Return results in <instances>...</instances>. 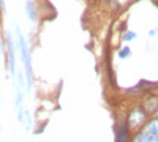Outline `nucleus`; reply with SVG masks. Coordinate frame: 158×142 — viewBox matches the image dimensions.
<instances>
[{
    "mask_svg": "<svg viewBox=\"0 0 158 142\" xmlns=\"http://www.w3.org/2000/svg\"><path fill=\"white\" fill-rule=\"evenodd\" d=\"M127 122H128L131 130H138L139 131L141 128L149 122V114L146 112V109H144L141 104H138V106H135L133 109L128 112Z\"/></svg>",
    "mask_w": 158,
    "mask_h": 142,
    "instance_id": "2",
    "label": "nucleus"
},
{
    "mask_svg": "<svg viewBox=\"0 0 158 142\" xmlns=\"http://www.w3.org/2000/svg\"><path fill=\"white\" fill-rule=\"evenodd\" d=\"M131 142H158V136H153L144 130H139V131H136Z\"/></svg>",
    "mask_w": 158,
    "mask_h": 142,
    "instance_id": "6",
    "label": "nucleus"
},
{
    "mask_svg": "<svg viewBox=\"0 0 158 142\" xmlns=\"http://www.w3.org/2000/svg\"><path fill=\"white\" fill-rule=\"evenodd\" d=\"M130 139V125L127 119L120 123V126L115 130V140L114 142H128Z\"/></svg>",
    "mask_w": 158,
    "mask_h": 142,
    "instance_id": "5",
    "label": "nucleus"
},
{
    "mask_svg": "<svg viewBox=\"0 0 158 142\" xmlns=\"http://www.w3.org/2000/svg\"><path fill=\"white\" fill-rule=\"evenodd\" d=\"M127 2H130V0H118V3H127Z\"/></svg>",
    "mask_w": 158,
    "mask_h": 142,
    "instance_id": "16",
    "label": "nucleus"
},
{
    "mask_svg": "<svg viewBox=\"0 0 158 142\" xmlns=\"http://www.w3.org/2000/svg\"><path fill=\"white\" fill-rule=\"evenodd\" d=\"M5 47V41H3V36H2V30H0V51H3Z\"/></svg>",
    "mask_w": 158,
    "mask_h": 142,
    "instance_id": "13",
    "label": "nucleus"
},
{
    "mask_svg": "<svg viewBox=\"0 0 158 142\" xmlns=\"http://www.w3.org/2000/svg\"><path fill=\"white\" fill-rule=\"evenodd\" d=\"M141 130H144V131H147V133H150V134H153V136H158V117H155V119H152V120H149L146 125H144Z\"/></svg>",
    "mask_w": 158,
    "mask_h": 142,
    "instance_id": "9",
    "label": "nucleus"
},
{
    "mask_svg": "<svg viewBox=\"0 0 158 142\" xmlns=\"http://www.w3.org/2000/svg\"><path fill=\"white\" fill-rule=\"evenodd\" d=\"M0 8H2V11L5 10V0H0Z\"/></svg>",
    "mask_w": 158,
    "mask_h": 142,
    "instance_id": "15",
    "label": "nucleus"
},
{
    "mask_svg": "<svg viewBox=\"0 0 158 142\" xmlns=\"http://www.w3.org/2000/svg\"><path fill=\"white\" fill-rule=\"evenodd\" d=\"M24 10H25V13H27L29 19H30V21H33V22H36V19H38V13H36L35 3L32 2V0H27V2H25Z\"/></svg>",
    "mask_w": 158,
    "mask_h": 142,
    "instance_id": "8",
    "label": "nucleus"
},
{
    "mask_svg": "<svg viewBox=\"0 0 158 142\" xmlns=\"http://www.w3.org/2000/svg\"><path fill=\"white\" fill-rule=\"evenodd\" d=\"M16 33H18V43H19V51H21V60H22V67H24V76H25V81H27V90H32V87H33V73H32L29 43H27V40H25V36L21 33L19 29H16Z\"/></svg>",
    "mask_w": 158,
    "mask_h": 142,
    "instance_id": "1",
    "label": "nucleus"
},
{
    "mask_svg": "<svg viewBox=\"0 0 158 142\" xmlns=\"http://www.w3.org/2000/svg\"><path fill=\"white\" fill-rule=\"evenodd\" d=\"M146 112L149 115H156L158 112V95L156 93H147L146 98L142 99V104H141Z\"/></svg>",
    "mask_w": 158,
    "mask_h": 142,
    "instance_id": "4",
    "label": "nucleus"
},
{
    "mask_svg": "<svg viewBox=\"0 0 158 142\" xmlns=\"http://www.w3.org/2000/svg\"><path fill=\"white\" fill-rule=\"evenodd\" d=\"M25 119H27V123H25V128L27 130H30V126H32V120H30V115H29V112L25 111Z\"/></svg>",
    "mask_w": 158,
    "mask_h": 142,
    "instance_id": "12",
    "label": "nucleus"
},
{
    "mask_svg": "<svg viewBox=\"0 0 158 142\" xmlns=\"http://www.w3.org/2000/svg\"><path fill=\"white\" fill-rule=\"evenodd\" d=\"M153 85H156V82H149V81H141L138 82L135 87L128 88L127 92L128 93H139V92H146V90H150V88H155Z\"/></svg>",
    "mask_w": 158,
    "mask_h": 142,
    "instance_id": "7",
    "label": "nucleus"
},
{
    "mask_svg": "<svg viewBox=\"0 0 158 142\" xmlns=\"http://www.w3.org/2000/svg\"><path fill=\"white\" fill-rule=\"evenodd\" d=\"M118 59H128L130 55H131V49L128 47V46H123V47H120V49H118Z\"/></svg>",
    "mask_w": 158,
    "mask_h": 142,
    "instance_id": "10",
    "label": "nucleus"
},
{
    "mask_svg": "<svg viewBox=\"0 0 158 142\" xmlns=\"http://www.w3.org/2000/svg\"><path fill=\"white\" fill-rule=\"evenodd\" d=\"M155 35H156V30H153V29H152V30H149V36H150V38H153Z\"/></svg>",
    "mask_w": 158,
    "mask_h": 142,
    "instance_id": "14",
    "label": "nucleus"
},
{
    "mask_svg": "<svg viewBox=\"0 0 158 142\" xmlns=\"http://www.w3.org/2000/svg\"><path fill=\"white\" fill-rule=\"evenodd\" d=\"M5 51H6V59H8V68H10V74L15 79L18 76L16 73V54H15V41H13V35L11 32L5 33Z\"/></svg>",
    "mask_w": 158,
    "mask_h": 142,
    "instance_id": "3",
    "label": "nucleus"
},
{
    "mask_svg": "<svg viewBox=\"0 0 158 142\" xmlns=\"http://www.w3.org/2000/svg\"><path fill=\"white\" fill-rule=\"evenodd\" d=\"M122 40H123L125 43H127V41H133V40H136V33H135V32H131V30H128V32L123 33Z\"/></svg>",
    "mask_w": 158,
    "mask_h": 142,
    "instance_id": "11",
    "label": "nucleus"
}]
</instances>
